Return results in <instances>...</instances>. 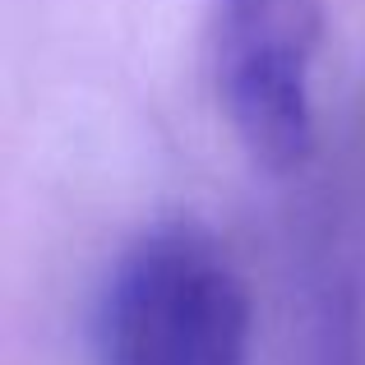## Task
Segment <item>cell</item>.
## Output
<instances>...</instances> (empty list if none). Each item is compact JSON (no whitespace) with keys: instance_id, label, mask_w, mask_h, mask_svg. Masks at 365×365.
I'll return each mask as SVG.
<instances>
[{"instance_id":"cell-1","label":"cell","mask_w":365,"mask_h":365,"mask_svg":"<svg viewBox=\"0 0 365 365\" xmlns=\"http://www.w3.org/2000/svg\"><path fill=\"white\" fill-rule=\"evenodd\" d=\"M98 365H250L255 296L204 222H153L111 259L93 305Z\"/></svg>"},{"instance_id":"cell-2","label":"cell","mask_w":365,"mask_h":365,"mask_svg":"<svg viewBox=\"0 0 365 365\" xmlns=\"http://www.w3.org/2000/svg\"><path fill=\"white\" fill-rule=\"evenodd\" d=\"M324 0H213L204 28L217 111L245 158L292 176L314 153V61Z\"/></svg>"}]
</instances>
